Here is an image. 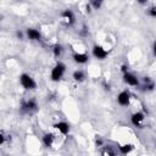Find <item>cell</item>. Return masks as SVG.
<instances>
[{
  "mask_svg": "<svg viewBox=\"0 0 156 156\" xmlns=\"http://www.w3.org/2000/svg\"><path fill=\"white\" fill-rule=\"evenodd\" d=\"M101 154H102V155H115V151L111 150L110 146H105V149L101 151Z\"/></svg>",
  "mask_w": 156,
  "mask_h": 156,
  "instance_id": "17",
  "label": "cell"
},
{
  "mask_svg": "<svg viewBox=\"0 0 156 156\" xmlns=\"http://www.w3.org/2000/svg\"><path fill=\"white\" fill-rule=\"evenodd\" d=\"M37 107H38V104H37V101L33 100V99H29L28 101H24V102L22 104V111H24V112L35 111Z\"/></svg>",
  "mask_w": 156,
  "mask_h": 156,
  "instance_id": "9",
  "label": "cell"
},
{
  "mask_svg": "<svg viewBox=\"0 0 156 156\" xmlns=\"http://www.w3.org/2000/svg\"><path fill=\"white\" fill-rule=\"evenodd\" d=\"M123 82L127 85H130V87H138L139 85V78L135 74L130 73V72L123 73Z\"/></svg>",
  "mask_w": 156,
  "mask_h": 156,
  "instance_id": "5",
  "label": "cell"
},
{
  "mask_svg": "<svg viewBox=\"0 0 156 156\" xmlns=\"http://www.w3.org/2000/svg\"><path fill=\"white\" fill-rule=\"evenodd\" d=\"M43 144H44L46 147H51L52 144H54V135H52L51 133L44 134V136H43Z\"/></svg>",
  "mask_w": 156,
  "mask_h": 156,
  "instance_id": "12",
  "label": "cell"
},
{
  "mask_svg": "<svg viewBox=\"0 0 156 156\" xmlns=\"http://www.w3.org/2000/svg\"><path fill=\"white\" fill-rule=\"evenodd\" d=\"M72 78H73L76 82H83V80L85 79V73H84L82 69H77V71L73 72Z\"/></svg>",
  "mask_w": 156,
  "mask_h": 156,
  "instance_id": "13",
  "label": "cell"
},
{
  "mask_svg": "<svg viewBox=\"0 0 156 156\" xmlns=\"http://www.w3.org/2000/svg\"><path fill=\"white\" fill-rule=\"evenodd\" d=\"M122 72H123V73H126V72H128V66H126V65H123V66H122Z\"/></svg>",
  "mask_w": 156,
  "mask_h": 156,
  "instance_id": "20",
  "label": "cell"
},
{
  "mask_svg": "<svg viewBox=\"0 0 156 156\" xmlns=\"http://www.w3.org/2000/svg\"><path fill=\"white\" fill-rule=\"evenodd\" d=\"M61 17H62L63 22H65L67 26H72V24L74 23V21H76L74 13H73V11H72V10H69V9L65 10V11L61 13Z\"/></svg>",
  "mask_w": 156,
  "mask_h": 156,
  "instance_id": "7",
  "label": "cell"
},
{
  "mask_svg": "<svg viewBox=\"0 0 156 156\" xmlns=\"http://www.w3.org/2000/svg\"><path fill=\"white\" fill-rule=\"evenodd\" d=\"M26 35L29 40H33V41H37V40H40L41 39V34L38 29L35 28H28L26 30Z\"/></svg>",
  "mask_w": 156,
  "mask_h": 156,
  "instance_id": "8",
  "label": "cell"
},
{
  "mask_svg": "<svg viewBox=\"0 0 156 156\" xmlns=\"http://www.w3.org/2000/svg\"><path fill=\"white\" fill-rule=\"evenodd\" d=\"M100 145H102V140H101V139L96 140V146H100Z\"/></svg>",
  "mask_w": 156,
  "mask_h": 156,
  "instance_id": "21",
  "label": "cell"
},
{
  "mask_svg": "<svg viewBox=\"0 0 156 156\" xmlns=\"http://www.w3.org/2000/svg\"><path fill=\"white\" fill-rule=\"evenodd\" d=\"M118 149H119V152H121V154L126 155V154H129V152L133 150V145H132V144H124V145L118 146Z\"/></svg>",
  "mask_w": 156,
  "mask_h": 156,
  "instance_id": "15",
  "label": "cell"
},
{
  "mask_svg": "<svg viewBox=\"0 0 156 156\" xmlns=\"http://www.w3.org/2000/svg\"><path fill=\"white\" fill-rule=\"evenodd\" d=\"M152 52H154V55L156 56V40H155L154 44H152Z\"/></svg>",
  "mask_w": 156,
  "mask_h": 156,
  "instance_id": "19",
  "label": "cell"
},
{
  "mask_svg": "<svg viewBox=\"0 0 156 156\" xmlns=\"http://www.w3.org/2000/svg\"><path fill=\"white\" fill-rule=\"evenodd\" d=\"M20 83H21L22 88L26 90H34L37 88V82L28 73H22L20 76Z\"/></svg>",
  "mask_w": 156,
  "mask_h": 156,
  "instance_id": "2",
  "label": "cell"
},
{
  "mask_svg": "<svg viewBox=\"0 0 156 156\" xmlns=\"http://www.w3.org/2000/svg\"><path fill=\"white\" fill-rule=\"evenodd\" d=\"M108 52L107 50L101 45H94L93 46V56L98 60H105L107 57Z\"/></svg>",
  "mask_w": 156,
  "mask_h": 156,
  "instance_id": "4",
  "label": "cell"
},
{
  "mask_svg": "<svg viewBox=\"0 0 156 156\" xmlns=\"http://www.w3.org/2000/svg\"><path fill=\"white\" fill-rule=\"evenodd\" d=\"M130 99H132L130 93L127 91V90H123V91H121V93L117 95V102H118V105H121V106H128V105L130 104Z\"/></svg>",
  "mask_w": 156,
  "mask_h": 156,
  "instance_id": "6",
  "label": "cell"
},
{
  "mask_svg": "<svg viewBox=\"0 0 156 156\" xmlns=\"http://www.w3.org/2000/svg\"><path fill=\"white\" fill-rule=\"evenodd\" d=\"M136 1H138L139 4H145V2H146V0H136Z\"/></svg>",
  "mask_w": 156,
  "mask_h": 156,
  "instance_id": "22",
  "label": "cell"
},
{
  "mask_svg": "<svg viewBox=\"0 0 156 156\" xmlns=\"http://www.w3.org/2000/svg\"><path fill=\"white\" fill-rule=\"evenodd\" d=\"M72 57H73V61L78 65H84L89 60V56L85 52H76V54H73Z\"/></svg>",
  "mask_w": 156,
  "mask_h": 156,
  "instance_id": "10",
  "label": "cell"
},
{
  "mask_svg": "<svg viewBox=\"0 0 156 156\" xmlns=\"http://www.w3.org/2000/svg\"><path fill=\"white\" fill-rule=\"evenodd\" d=\"M149 15L151 17H156V7H151L150 11H149Z\"/></svg>",
  "mask_w": 156,
  "mask_h": 156,
  "instance_id": "18",
  "label": "cell"
},
{
  "mask_svg": "<svg viewBox=\"0 0 156 156\" xmlns=\"http://www.w3.org/2000/svg\"><path fill=\"white\" fill-rule=\"evenodd\" d=\"M54 128L57 129V130H58L61 134H63V135L68 134V132H69V126H68V123H66V122H57V123L54 124Z\"/></svg>",
  "mask_w": 156,
  "mask_h": 156,
  "instance_id": "11",
  "label": "cell"
},
{
  "mask_svg": "<svg viewBox=\"0 0 156 156\" xmlns=\"http://www.w3.org/2000/svg\"><path fill=\"white\" fill-rule=\"evenodd\" d=\"M62 52H63V48L61 44H55L52 46V54L55 57H60L62 55Z\"/></svg>",
  "mask_w": 156,
  "mask_h": 156,
  "instance_id": "14",
  "label": "cell"
},
{
  "mask_svg": "<svg viewBox=\"0 0 156 156\" xmlns=\"http://www.w3.org/2000/svg\"><path fill=\"white\" fill-rule=\"evenodd\" d=\"M144 121H145V115L141 111H136L130 116V122L133 123V126H135L138 128H143Z\"/></svg>",
  "mask_w": 156,
  "mask_h": 156,
  "instance_id": "3",
  "label": "cell"
},
{
  "mask_svg": "<svg viewBox=\"0 0 156 156\" xmlns=\"http://www.w3.org/2000/svg\"><path fill=\"white\" fill-rule=\"evenodd\" d=\"M102 2H104V0H90V5H91L95 10L100 9L101 5H102Z\"/></svg>",
  "mask_w": 156,
  "mask_h": 156,
  "instance_id": "16",
  "label": "cell"
},
{
  "mask_svg": "<svg viewBox=\"0 0 156 156\" xmlns=\"http://www.w3.org/2000/svg\"><path fill=\"white\" fill-rule=\"evenodd\" d=\"M66 72V65L63 62H57L52 69H51V74H50V78L52 82H58L62 79L63 74Z\"/></svg>",
  "mask_w": 156,
  "mask_h": 156,
  "instance_id": "1",
  "label": "cell"
},
{
  "mask_svg": "<svg viewBox=\"0 0 156 156\" xmlns=\"http://www.w3.org/2000/svg\"><path fill=\"white\" fill-rule=\"evenodd\" d=\"M17 37H18V38H22V37H23V34H22V33H20V32H18V33H17Z\"/></svg>",
  "mask_w": 156,
  "mask_h": 156,
  "instance_id": "23",
  "label": "cell"
}]
</instances>
